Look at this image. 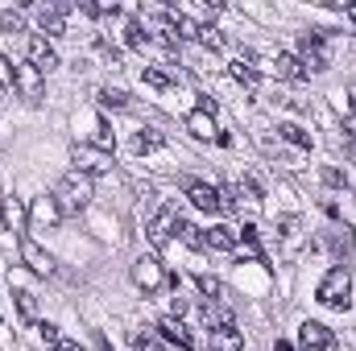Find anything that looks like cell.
<instances>
[{
    "instance_id": "cell-31",
    "label": "cell",
    "mask_w": 356,
    "mask_h": 351,
    "mask_svg": "<svg viewBox=\"0 0 356 351\" xmlns=\"http://www.w3.org/2000/svg\"><path fill=\"white\" fill-rule=\"evenodd\" d=\"M13 79H17V67L0 54V87H13Z\"/></svg>"
},
{
    "instance_id": "cell-14",
    "label": "cell",
    "mask_w": 356,
    "mask_h": 351,
    "mask_svg": "<svg viewBox=\"0 0 356 351\" xmlns=\"http://www.w3.org/2000/svg\"><path fill=\"white\" fill-rule=\"evenodd\" d=\"M203 248L207 252H236V232L224 228V223H216V228L203 232Z\"/></svg>"
},
{
    "instance_id": "cell-6",
    "label": "cell",
    "mask_w": 356,
    "mask_h": 351,
    "mask_svg": "<svg viewBox=\"0 0 356 351\" xmlns=\"http://www.w3.org/2000/svg\"><path fill=\"white\" fill-rule=\"evenodd\" d=\"M133 281H137L145 293H158L162 281H166V273H162V264L154 261V257H137V261H133Z\"/></svg>"
},
{
    "instance_id": "cell-22",
    "label": "cell",
    "mask_w": 356,
    "mask_h": 351,
    "mask_svg": "<svg viewBox=\"0 0 356 351\" xmlns=\"http://www.w3.org/2000/svg\"><path fill=\"white\" fill-rule=\"evenodd\" d=\"M277 132H282V141H290L294 149H311V137H307V132H302L298 124H282Z\"/></svg>"
},
{
    "instance_id": "cell-12",
    "label": "cell",
    "mask_w": 356,
    "mask_h": 351,
    "mask_svg": "<svg viewBox=\"0 0 356 351\" xmlns=\"http://www.w3.org/2000/svg\"><path fill=\"white\" fill-rule=\"evenodd\" d=\"M21 261L29 264L38 277H50V273H54V261H50V252H42V248H38L29 236H21Z\"/></svg>"
},
{
    "instance_id": "cell-33",
    "label": "cell",
    "mask_w": 356,
    "mask_h": 351,
    "mask_svg": "<svg viewBox=\"0 0 356 351\" xmlns=\"http://www.w3.org/2000/svg\"><path fill=\"white\" fill-rule=\"evenodd\" d=\"M323 182H327V186H348L344 170H336V166H327V170H323Z\"/></svg>"
},
{
    "instance_id": "cell-13",
    "label": "cell",
    "mask_w": 356,
    "mask_h": 351,
    "mask_svg": "<svg viewBox=\"0 0 356 351\" xmlns=\"http://www.w3.org/2000/svg\"><path fill=\"white\" fill-rule=\"evenodd\" d=\"M29 67H38L42 75L58 67V54H54V46L46 37H29Z\"/></svg>"
},
{
    "instance_id": "cell-29",
    "label": "cell",
    "mask_w": 356,
    "mask_h": 351,
    "mask_svg": "<svg viewBox=\"0 0 356 351\" xmlns=\"http://www.w3.org/2000/svg\"><path fill=\"white\" fill-rule=\"evenodd\" d=\"M0 29H4V33H21V29H25V17L13 12V8H4V12H0Z\"/></svg>"
},
{
    "instance_id": "cell-28",
    "label": "cell",
    "mask_w": 356,
    "mask_h": 351,
    "mask_svg": "<svg viewBox=\"0 0 356 351\" xmlns=\"http://www.w3.org/2000/svg\"><path fill=\"white\" fill-rule=\"evenodd\" d=\"M199 46H207V50H220L224 46V37H220V29H211V25H199V37H195Z\"/></svg>"
},
{
    "instance_id": "cell-34",
    "label": "cell",
    "mask_w": 356,
    "mask_h": 351,
    "mask_svg": "<svg viewBox=\"0 0 356 351\" xmlns=\"http://www.w3.org/2000/svg\"><path fill=\"white\" fill-rule=\"evenodd\" d=\"M50 351H79V343H75V339H67V335H58V339L50 343Z\"/></svg>"
},
{
    "instance_id": "cell-37",
    "label": "cell",
    "mask_w": 356,
    "mask_h": 351,
    "mask_svg": "<svg viewBox=\"0 0 356 351\" xmlns=\"http://www.w3.org/2000/svg\"><path fill=\"white\" fill-rule=\"evenodd\" d=\"M273 351H294V348H290V343H282V339H277V348H273Z\"/></svg>"
},
{
    "instance_id": "cell-17",
    "label": "cell",
    "mask_w": 356,
    "mask_h": 351,
    "mask_svg": "<svg viewBox=\"0 0 356 351\" xmlns=\"http://www.w3.org/2000/svg\"><path fill=\"white\" fill-rule=\"evenodd\" d=\"M203 323H207V331L236 327V323H232V310H228V306H220V302H207V306H203Z\"/></svg>"
},
{
    "instance_id": "cell-21",
    "label": "cell",
    "mask_w": 356,
    "mask_h": 351,
    "mask_svg": "<svg viewBox=\"0 0 356 351\" xmlns=\"http://www.w3.org/2000/svg\"><path fill=\"white\" fill-rule=\"evenodd\" d=\"M95 99H99V108H116V112H120V108H129V95H124V91H116V87H99V91H95Z\"/></svg>"
},
{
    "instance_id": "cell-23",
    "label": "cell",
    "mask_w": 356,
    "mask_h": 351,
    "mask_svg": "<svg viewBox=\"0 0 356 351\" xmlns=\"http://www.w3.org/2000/svg\"><path fill=\"white\" fill-rule=\"evenodd\" d=\"M327 248H332L336 257H344V252L353 248V232H348V228H336V232L327 236Z\"/></svg>"
},
{
    "instance_id": "cell-20",
    "label": "cell",
    "mask_w": 356,
    "mask_h": 351,
    "mask_svg": "<svg viewBox=\"0 0 356 351\" xmlns=\"http://www.w3.org/2000/svg\"><path fill=\"white\" fill-rule=\"evenodd\" d=\"M186 128H191L195 137H211V132H216V124H211V112H199V108H195V112L186 116Z\"/></svg>"
},
{
    "instance_id": "cell-11",
    "label": "cell",
    "mask_w": 356,
    "mask_h": 351,
    "mask_svg": "<svg viewBox=\"0 0 356 351\" xmlns=\"http://www.w3.org/2000/svg\"><path fill=\"white\" fill-rule=\"evenodd\" d=\"M158 331H162V339H170L175 348H182V351H199V343H195V335L178 323L175 314L170 318H158Z\"/></svg>"
},
{
    "instance_id": "cell-26",
    "label": "cell",
    "mask_w": 356,
    "mask_h": 351,
    "mask_svg": "<svg viewBox=\"0 0 356 351\" xmlns=\"http://www.w3.org/2000/svg\"><path fill=\"white\" fill-rule=\"evenodd\" d=\"M141 79H145L149 87H158V91H166L170 83H175V79H170V75H166L162 67H145V71H141Z\"/></svg>"
},
{
    "instance_id": "cell-7",
    "label": "cell",
    "mask_w": 356,
    "mask_h": 351,
    "mask_svg": "<svg viewBox=\"0 0 356 351\" xmlns=\"http://www.w3.org/2000/svg\"><path fill=\"white\" fill-rule=\"evenodd\" d=\"M112 162H108V153L104 149H91V145H75V174H83V178H95V174H104Z\"/></svg>"
},
{
    "instance_id": "cell-19",
    "label": "cell",
    "mask_w": 356,
    "mask_h": 351,
    "mask_svg": "<svg viewBox=\"0 0 356 351\" xmlns=\"http://www.w3.org/2000/svg\"><path fill=\"white\" fill-rule=\"evenodd\" d=\"M154 149H162V132L158 128H141L133 137V153H154Z\"/></svg>"
},
{
    "instance_id": "cell-16",
    "label": "cell",
    "mask_w": 356,
    "mask_h": 351,
    "mask_svg": "<svg viewBox=\"0 0 356 351\" xmlns=\"http://www.w3.org/2000/svg\"><path fill=\"white\" fill-rule=\"evenodd\" d=\"M273 71H277V79H286V83H302L311 71L302 67V58H294V54H277L273 58Z\"/></svg>"
},
{
    "instance_id": "cell-27",
    "label": "cell",
    "mask_w": 356,
    "mask_h": 351,
    "mask_svg": "<svg viewBox=\"0 0 356 351\" xmlns=\"http://www.w3.org/2000/svg\"><path fill=\"white\" fill-rule=\"evenodd\" d=\"M124 42H129L133 50H145V42H149V33L141 29V21H129V29H124Z\"/></svg>"
},
{
    "instance_id": "cell-8",
    "label": "cell",
    "mask_w": 356,
    "mask_h": 351,
    "mask_svg": "<svg viewBox=\"0 0 356 351\" xmlns=\"http://www.w3.org/2000/svg\"><path fill=\"white\" fill-rule=\"evenodd\" d=\"M298 343L307 351H332L336 348V335H332L323 323H302V327H298Z\"/></svg>"
},
{
    "instance_id": "cell-25",
    "label": "cell",
    "mask_w": 356,
    "mask_h": 351,
    "mask_svg": "<svg viewBox=\"0 0 356 351\" xmlns=\"http://www.w3.org/2000/svg\"><path fill=\"white\" fill-rule=\"evenodd\" d=\"M17 310H21V318H25V323H33V318H38V302H33V293H29V289H17Z\"/></svg>"
},
{
    "instance_id": "cell-15",
    "label": "cell",
    "mask_w": 356,
    "mask_h": 351,
    "mask_svg": "<svg viewBox=\"0 0 356 351\" xmlns=\"http://www.w3.org/2000/svg\"><path fill=\"white\" fill-rule=\"evenodd\" d=\"M71 12V4H38V25H42V33H63L67 25H63V17Z\"/></svg>"
},
{
    "instance_id": "cell-4",
    "label": "cell",
    "mask_w": 356,
    "mask_h": 351,
    "mask_svg": "<svg viewBox=\"0 0 356 351\" xmlns=\"http://www.w3.org/2000/svg\"><path fill=\"white\" fill-rule=\"evenodd\" d=\"M186 198L199 207V211H207V215H224L232 203L224 198V190H216V186H207V182H186Z\"/></svg>"
},
{
    "instance_id": "cell-36",
    "label": "cell",
    "mask_w": 356,
    "mask_h": 351,
    "mask_svg": "<svg viewBox=\"0 0 356 351\" xmlns=\"http://www.w3.org/2000/svg\"><path fill=\"white\" fill-rule=\"evenodd\" d=\"M344 132H353V137H356V120H348V124H344Z\"/></svg>"
},
{
    "instance_id": "cell-3",
    "label": "cell",
    "mask_w": 356,
    "mask_h": 351,
    "mask_svg": "<svg viewBox=\"0 0 356 351\" xmlns=\"http://www.w3.org/2000/svg\"><path fill=\"white\" fill-rule=\"evenodd\" d=\"M298 54H302V67L327 71V67H332V58H327V33H323V29L302 33V37H298Z\"/></svg>"
},
{
    "instance_id": "cell-18",
    "label": "cell",
    "mask_w": 356,
    "mask_h": 351,
    "mask_svg": "<svg viewBox=\"0 0 356 351\" xmlns=\"http://www.w3.org/2000/svg\"><path fill=\"white\" fill-rule=\"evenodd\" d=\"M211 348H216V351H245V335H241L236 327L211 331Z\"/></svg>"
},
{
    "instance_id": "cell-9",
    "label": "cell",
    "mask_w": 356,
    "mask_h": 351,
    "mask_svg": "<svg viewBox=\"0 0 356 351\" xmlns=\"http://www.w3.org/2000/svg\"><path fill=\"white\" fill-rule=\"evenodd\" d=\"M13 87L21 91L29 103L46 99V83H42V71H38V67H17V79H13Z\"/></svg>"
},
{
    "instance_id": "cell-5",
    "label": "cell",
    "mask_w": 356,
    "mask_h": 351,
    "mask_svg": "<svg viewBox=\"0 0 356 351\" xmlns=\"http://www.w3.org/2000/svg\"><path fill=\"white\" fill-rule=\"evenodd\" d=\"M58 219H63V207L54 203V194H42L33 207H29V232H50V228H58Z\"/></svg>"
},
{
    "instance_id": "cell-35",
    "label": "cell",
    "mask_w": 356,
    "mask_h": 351,
    "mask_svg": "<svg viewBox=\"0 0 356 351\" xmlns=\"http://www.w3.org/2000/svg\"><path fill=\"white\" fill-rule=\"evenodd\" d=\"M348 108L356 112V87H348Z\"/></svg>"
},
{
    "instance_id": "cell-38",
    "label": "cell",
    "mask_w": 356,
    "mask_h": 351,
    "mask_svg": "<svg viewBox=\"0 0 356 351\" xmlns=\"http://www.w3.org/2000/svg\"><path fill=\"white\" fill-rule=\"evenodd\" d=\"M344 12H348V17H353V21H356V4H348V8H344Z\"/></svg>"
},
{
    "instance_id": "cell-30",
    "label": "cell",
    "mask_w": 356,
    "mask_h": 351,
    "mask_svg": "<svg viewBox=\"0 0 356 351\" xmlns=\"http://www.w3.org/2000/svg\"><path fill=\"white\" fill-rule=\"evenodd\" d=\"M199 289L207 293V302H220V298H224V285H220L216 277H199Z\"/></svg>"
},
{
    "instance_id": "cell-32",
    "label": "cell",
    "mask_w": 356,
    "mask_h": 351,
    "mask_svg": "<svg viewBox=\"0 0 356 351\" xmlns=\"http://www.w3.org/2000/svg\"><path fill=\"white\" fill-rule=\"evenodd\" d=\"M21 215H25V211H21V203H17V198H8V203H4V223L13 228V223H17Z\"/></svg>"
},
{
    "instance_id": "cell-10",
    "label": "cell",
    "mask_w": 356,
    "mask_h": 351,
    "mask_svg": "<svg viewBox=\"0 0 356 351\" xmlns=\"http://www.w3.org/2000/svg\"><path fill=\"white\" fill-rule=\"evenodd\" d=\"M175 223H178V211H175V207L158 211V215L149 219V228H145V232H149V244H154V248H166V244H170V232H175Z\"/></svg>"
},
{
    "instance_id": "cell-24",
    "label": "cell",
    "mask_w": 356,
    "mask_h": 351,
    "mask_svg": "<svg viewBox=\"0 0 356 351\" xmlns=\"http://www.w3.org/2000/svg\"><path fill=\"white\" fill-rule=\"evenodd\" d=\"M232 79H236V83H245L249 91L257 87V71H253V67H249L245 58H236V62H232Z\"/></svg>"
},
{
    "instance_id": "cell-2",
    "label": "cell",
    "mask_w": 356,
    "mask_h": 351,
    "mask_svg": "<svg viewBox=\"0 0 356 351\" xmlns=\"http://www.w3.org/2000/svg\"><path fill=\"white\" fill-rule=\"evenodd\" d=\"M315 298H319V302H323L327 310H344V306L353 302V277H348V268H344V264L327 268V277L319 281Z\"/></svg>"
},
{
    "instance_id": "cell-1",
    "label": "cell",
    "mask_w": 356,
    "mask_h": 351,
    "mask_svg": "<svg viewBox=\"0 0 356 351\" xmlns=\"http://www.w3.org/2000/svg\"><path fill=\"white\" fill-rule=\"evenodd\" d=\"M54 203L63 207V215H79L91 203V178L83 174H63L54 186Z\"/></svg>"
}]
</instances>
